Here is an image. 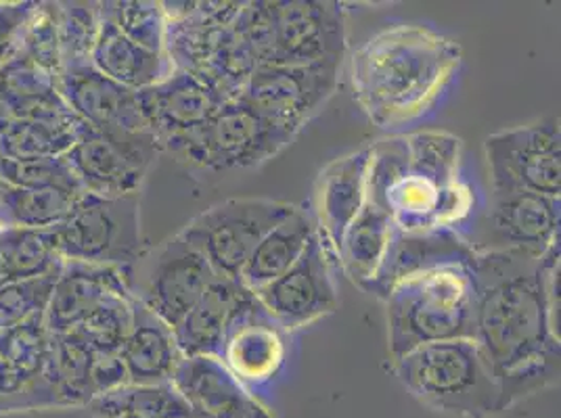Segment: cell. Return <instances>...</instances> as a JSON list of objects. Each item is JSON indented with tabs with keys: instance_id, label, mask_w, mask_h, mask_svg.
I'll return each instance as SVG.
<instances>
[{
	"instance_id": "cell-1",
	"label": "cell",
	"mask_w": 561,
	"mask_h": 418,
	"mask_svg": "<svg viewBox=\"0 0 561 418\" xmlns=\"http://www.w3.org/2000/svg\"><path fill=\"white\" fill-rule=\"evenodd\" d=\"M560 243L547 254L476 252L473 341L491 364L501 415L560 383Z\"/></svg>"
},
{
	"instance_id": "cell-2",
	"label": "cell",
	"mask_w": 561,
	"mask_h": 418,
	"mask_svg": "<svg viewBox=\"0 0 561 418\" xmlns=\"http://www.w3.org/2000/svg\"><path fill=\"white\" fill-rule=\"evenodd\" d=\"M461 63L459 43L443 32L390 25L352 53V93L377 128L397 132L438 107Z\"/></svg>"
},
{
	"instance_id": "cell-3",
	"label": "cell",
	"mask_w": 561,
	"mask_h": 418,
	"mask_svg": "<svg viewBox=\"0 0 561 418\" xmlns=\"http://www.w3.org/2000/svg\"><path fill=\"white\" fill-rule=\"evenodd\" d=\"M409 163L375 199L404 233L459 231L476 206L463 178V140L448 132L423 130L404 135Z\"/></svg>"
},
{
	"instance_id": "cell-4",
	"label": "cell",
	"mask_w": 561,
	"mask_h": 418,
	"mask_svg": "<svg viewBox=\"0 0 561 418\" xmlns=\"http://www.w3.org/2000/svg\"><path fill=\"white\" fill-rule=\"evenodd\" d=\"M243 2H164L165 48L174 70L187 71L222 101H237L257 70L237 30Z\"/></svg>"
},
{
	"instance_id": "cell-5",
	"label": "cell",
	"mask_w": 561,
	"mask_h": 418,
	"mask_svg": "<svg viewBox=\"0 0 561 418\" xmlns=\"http://www.w3.org/2000/svg\"><path fill=\"white\" fill-rule=\"evenodd\" d=\"M234 25L257 68L342 63L348 48L344 4L331 0L243 2Z\"/></svg>"
},
{
	"instance_id": "cell-6",
	"label": "cell",
	"mask_w": 561,
	"mask_h": 418,
	"mask_svg": "<svg viewBox=\"0 0 561 418\" xmlns=\"http://www.w3.org/2000/svg\"><path fill=\"white\" fill-rule=\"evenodd\" d=\"M383 302L392 360L427 344L473 339L476 291L469 266L448 264L404 277Z\"/></svg>"
},
{
	"instance_id": "cell-7",
	"label": "cell",
	"mask_w": 561,
	"mask_h": 418,
	"mask_svg": "<svg viewBox=\"0 0 561 418\" xmlns=\"http://www.w3.org/2000/svg\"><path fill=\"white\" fill-rule=\"evenodd\" d=\"M400 383L425 406L463 418L501 415L491 364L473 339L436 341L394 360Z\"/></svg>"
},
{
	"instance_id": "cell-8",
	"label": "cell",
	"mask_w": 561,
	"mask_h": 418,
	"mask_svg": "<svg viewBox=\"0 0 561 418\" xmlns=\"http://www.w3.org/2000/svg\"><path fill=\"white\" fill-rule=\"evenodd\" d=\"M64 262L126 268L140 247V195H82L70 216L50 229Z\"/></svg>"
},
{
	"instance_id": "cell-9",
	"label": "cell",
	"mask_w": 561,
	"mask_h": 418,
	"mask_svg": "<svg viewBox=\"0 0 561 418\" xmlns=\"http://www.w3.org/2000/svg\"><path fill=\"white\" fill-rule=\"evenodd\" d=\"M130 298L165 325H179L218 275L206 257L176 234L149 252H140L135 264L122 268Z\"/></svg>"
},
{
	"instance_id": "cell-10",
	"label": "cell",
	"mask_w": 561,
	"mask_h": 418,
	"mask_svg": "<svg viewBox=\"0 0 561 418\" xmlns=\"http://www.w3.org/2000/svg\"><path fill=\"white\" fill-rule=\"evenodd\" d=\"M294 209L271 199H229L195 216L179 234L206 257L218 277L239 280L262 236Z\"/></svg>"
},
{
	"instance_id": "cell-11",
	"label": "cell",
	"mask_w": 561,
	"mask_h": 418,
	"mask_svg": "<svg viewBox=\"0 0 561 418\" xmlns=\"http://www.w3.org/2000/svg\"><path fill=\"white\" fill-rule=\"evenodd\" d=\"M296 135L260 116L241 101H229L179 149L176 158L211 172L256 167L280 153Z\"/></svg>"
},
{
	"instance_id": "cell-12",
	"label": "cell",
	"mask_w": 561,
	"mask_h": 418,
	"mask_svg": "<svg viewBox=\"0 0 561 418\" xmlns=\"http://www.w3.org/2000/svg\"><path fill=\"white\" fill-rule=\"evenodd\" d=\"M491 190H528L561 197L560 119L507 128L484 142Z\"/></svg>"
},
{
	"instance_id": "cell-13",
	"label": "cell",
	"mask_w": 561,
	"mask_h": 418,
	"mask_svg": "<svg viewBox=\"0 0 561 418\" xmlns=\"http://www.w3.org/2000/svg\"><path fill=\"white\" fill-rule=\"evenodd\" d=\"M560 199L528 190H491L468 239L473 252L547 254L560 243Z\"/></svg>"
},
{
	"instance_id": "cell-14",
	"label": "cell",
	"mask_w": 561,
	"mask_h": 418,
	"mask_svg": "<svg viewBox=\"0 0 561 418\" xmlns=\"http://www.w3.org/2000/svg\"><path fill=\"white\" fill-rule=\"evenodd\" d=\"M340 66H260L237 101L298 137L335 93Z\"/></svg>"
},
{
	"instance_id": "cell-15",
	"label": "cell",
	"mask_w": 561,
	"mask_h": 418,
	"mask_svg": "<svg viewBox=\"0 0 561 418\" xmlns=\"http://www.w3.org/2000/svg\"><path fill=\"white\" fill-rule=\"evenodd\" d=\"M158 153L160 147L153 135L112 137L82 121L76 142L64 158L84 193L96 197H128L140 195V186Z\"/></svg>"
},
{
	"instance_id": "cell-16",
	"label": "cell",
	"mask_w": 561,
	"mask_h": 418,
	"mask_svg": "<svg viewBox=\"0 0 561 418\" xmlns=\"http://www.w3.org/2000/svg\"><path fill=\"white\" fill-rule=\"evenodd\" d=\"M328 252L325 241L317 234L283 277L254 293L257 303L285 333L300 330L337 310L340 300Z\"/></svg>"
},
{
	"instance_id": "cell-17",
	"label": "cell",
	"mask_w": 561,
	"mask_h": 418,
	"mask_svg": "<svg viewBox=\"0 0 561 418\" xmlns=\"http://www.w3.org/2000/svg\"><path fill=\"white\" fill-rule=\"evenodd\" d=\"M48 349L45 312L0 333V413L59 406L57 392L45 374Z\"/></svg>"
},
{
	"instance_id": "cell-18",
	"label": "cell",
	"mask_w": 561,
	"mask_h": 418,
	"mask_svg": "<svg viewBox=\"0 0 561 418\" xmlns=\"http://www.w3.org/2000/svg\"><path fill=\"white\" fill-rule=\"evenodd\" d=\"M137 101L160 151L174 155L227 103L195 76L181 70L139 91Z\"/></svg>"
},
{
	"instance_id": "cell-19",
	"label": "cell",
	"mask_w": 561,
	"mask_h": 418,
	"mask_svg": "<svg viewBox=\"0 0 561 418\" xmlns=\"http://www.w3.org/2000/svg\"><path fill=\"white\" fill-rule=\"evenodd\" d=\"M57 91L76 116L103 135H151L137 93L105 78L91 63L59 71Z\"/></svg>"
},
{
	"instance_id": "cell-20",
	"label": "cell",
	"mask_w": 561,
	"mask_h": 418,
	"mask_svg": "<svg viewBox=\"0 0 561 418\" xmlns=\"http://www.w3.org/2000/svg\"><path fill=\"white\" fill-rule=\"evenodd\" d=\"M191 418H275L220 358H183L170 379Z\"/></svg>"
},
{
	"instance_id": "cell-21",
	"label": "cell",
	"mask_w": 561,
	"mask_h": 418,
	"mask_svg": "<svg viewBox=\"0 0 561 418\" xmlns=\"http://www.w3.org/2000/svg\"><path fill=\"white\" fill-rule=\"evenodd\" d=\"M285 335L254 295L229 326L218 358L245 387L266 385L285 364Z\"/></svg>"
},
{
	"instance_id": "cell-22",
	"label": "cell",
	"mask_w": 561,
	"mask_h": 418,
	"mask_svg": "<svg viewBox=\"0 0 561 418\" xmlns=\"http://www.w3.org/2000/svg\"><path fill=\"white\" fill-rule=\"evenodd\" d=\"M473 249L468 239L459 231H427V233H404L394 224L390 247L374 282L365 293L377 300H386L388 291L398 280L423 270H432L448 264L469 266Z\"/></svg>"
},
{
	"instance_id": "cell-23",
	"label": "cell",
	"mask_w": 561,
	"mask_h": 418,
	"mask_svg": "<svg viewBox=\"0 0 561 418\" xmlns=\"http://www.w3.org/2000/svg\"><path fill=\"white\" fill-rule=\"evenodd\" d=\"M369 147L328 163L314 186L317 229L325 245L337 249L352 220L367 204Z\"/></svg>"
},
{
	"instance_id": "cell-24",
	"label": "cell",
	"mask_w": 561,
	"mask_h": 418,
	"mask_svg": "<svg viewBox=\"0 0 561 418\" xmlns=\"http://www.w3.org/2000/svg\"><path fill=\"white\" fill-rule=\"evenodd\" d=\"M112 295H130L122 268L64 262L45 310L48 333L59 335L73 330Z\"/></svg>"
},
{
	"instance_id": "cell-25",
	"label": "cell",
	"mask_w": 561,
	"mask_h": 418,
	"mask_svg": "<svg viewBox=\"0 0 561 418\" xmlns=\"http://www.w3.org/2000/svg\"><path fill=\"white\" fill-rule=\"evenodd\" d=\"M252 300L254 293L248 291L239 280L222 277L214 280L202 300L174 326V339L183 358H218L229 326Z\"/></svg>"
},
{
	"instance_id": "cell-26",
	"label": "cell",
	"mask_w": 561,
	"mask_h": 418,
	"mask_svg": "<svg viewBox=\"0 0 561 418\" xmlns=\"http://www.w3.org/2000/svg\"><path fill=\"white\" fill-rule=\"evenodd\" d=\"M122 360L130 385L170 383L183 353L176 346L174 328L133 300V326L122 346Z\"/></svg>"
},
{
	"instance_id": "cell-27",
	"label": "cell",
	"mask_w": 561,
	"mask_h": 418,
	"mask_svg": "<svg viewBox=\"0 0 561 418\" xmlns=\"http://www.w3.org/2000/svg\"><path fill=\"white\" fill-rule=\"evenodd\" d=\"M91 66L105 78L139 93L168 78L174 66L165 53H153L126 38L116 25L99 13Z\"/></svg>"
},
{
	"instance_id": "cell-28",
	"label": "cell",
	"mask_w": 561,
	"mask_h": 418,
	"mask_svg": "<svg viewBox=\"0 0 561 418\" xmlns=\"http://www.w3.org/2000/svg\"><path fill=\"white\" fill-rule=\"evenodd\" d=\"M317 234V222L305 209H294L283 222L262 236L252 256L248 257L239 282L252 293L271 285L302 257Z\"/></svg>"
},
{
	"instance_id": "cell-29",
	"label": "cell",
	"mask_w": 561,
	"mask_h": 418,
	"mask_svg": "<svg viewBox=\"0 0 561 418\" xmlns=\"http://www.w3.org/2000/svg\"><path fill=\"white\" fill-rule=\"evenodd\" d=\"M392 233H394L392 218L386 211L375 208L369 201L346 229L335 249V256L340 259L342 272L358 289L365 291L374 282L388 254Z\"/></svg>"
},
{
	"instance_id": "cell-30",
	"label": "cell",
	"mask_w": 561,
	"mask_h": 418,
	"mask_svg": "<svg viewBox=\"0 0 561 418\" xmlns=\"http://www.w3.org/2000/svg\"><path fill=\"white\" fill-rule=\"evenodd\" d=\"M78 126H48L41 121L18 119L0 103V158L4 160H45L64 158L76 142Z\"/></svg>"
},
{
	"instance_id": "cell-31",
	"label": "cell",
	"mask_w": 561,
	"mask_h": 418,
	"mask_svg": "<svg viewBox=\"0 0 561 418\" xmlns=\"http://www.w3.org/2000/svg\"><path fill=\"white\" fill-rule=\"evenodd\" d=\"M0 259L4 282L53 277L64 268L50 229H0Z\"/></svg>"
},
{
	"instance_id": "cell-32",
	"label": "cell",
	"mask_w": 561,
	"mask_h": 418,
	"mask_svg": "<svg viewBox=\"0 0 561 418\" xmlns=\"http://www.w3.org/2000/svg\"><path fill=\"white\" fill-rule=\"evenodd\" d=\"M82 195L55 188H0V229H53L71 213Z\"/></svg>"
},
{
	"instance_id": "cell-33",
	"label": "cell",
	"mask_w": 561,
	"mask_h": 418,
	"mask_svg": "<svg viewBox=\"0 0 561 418\" xmlns=\"http://www.w3.org/2000/svg\"><path fill=\"white\" fill-rule=\"evenodd\" d=\"M89 408L99 418H191L187 404L172 383L126 385L94 397Z\"/></svg>"
},
{
	"instance_id": "cell-34",
	"label": "cell",
	"mask_w": 561,
	"mask_h": 418,
	"mask_svg": "<svg viewBox=\"0 0 561 418\" xmlns=\"http://www.w3.org/2000/svg\"><path fill=\"white\" fill-rule=\"evenodd\" d=\"M99 13L139 47L153 53H164L165 24H168L164 2H151V0L99 2Z\"/></svg>"
},
{
	"instance_id": "cell-35",
	"label": "cell",
	"mask_w": 561,
	"mask_h": 418,
	"mask_svg": "<svg viewBox=\"0 0 561 418\" xmlns=\"http://www.w3.org/2000/svg\"><path fill=\"white\" fill-rule=\"evenodd\" d=\"M99 32V2H57L61 70L91 63Z\"/></svg>"
},
{
	"instance_id": "cell-36",
	"label": "cell",
	"mask_w": 561,
	"mask_h": 418,
	"mask_svg": "<svg viewBox=\"0 0 561 418\" xmlns=\"http://www.w3.org/2000/svg\"><path fill=\"white\" fill-rule=\"evenodd\" d=\"M133 326V298L130 295H112L76 326V333L93 353H116ZM70 333V330H68Z\"/></svg>"
},
{
	"instance_id": "cell-37",
	"label": "cell",
	"mask_w": 561,
	"mask_h": 418,
	"mask_svg": "<svg viewBox=\"0 0 561 418\" xmlns=\"http://www.w3.org/2000/svg\"><path fill=\"white\" fill-rule=\"evenodd\" d=\"M0 181L4 185L18 188H55L71 195H87L80 181L66 158H45V160H4L0 158Z\"/></svg>"
},
{
	"instance_id": "cell-38",
	"label": "cell",
	"mask_w": 561,
	"mask_h": 418,
	"mask_svg": "<svg viewBox=\"0 0 561 418\" xmlns=\"http://www.w3.org/2000/svg\"><path fill=\"white\" fill-rule=\"evenodd\" d=\"M20 57L59 76L61 53L57 34V2H34L25 22Z\"/></svg>"
},
{
	"instance_id": "cell-39",
	"label": "cell",
	"mask_w": 561,
	"mask_h": 418,
	"mask_svg": "<svg viewBox=\"0 0 561 418\" xmlns=\"http://www.w3.org/2000/svg\"><path fill=\"white\" fill-rule=\"evenodd\" d=\"M59 275L32 280H7L0 285V333L20 325L27 316L47 310L53 285Z\"/></svg>"
},
{
	"instance_id": "cell-40",
	"label": "cell",
	"mask_w": 561,
	"mask_h": 418,
	"mask_svg": "<svg viewBox=\"0 0 561 418\" xmlns=\"http://www.w3.org/2000/svg\"><path fill=\"white\" fill-rule=\"evenodd\" d=\"M34 2H0V68L20 57L25 22Z\"/></svg>"
},
{
	"instance_id": "cell-41",
	"label": "cell",
	"mask_w": 561,
	"mask_h": 418,
	"mask_svg": "<svg viewBox=\"0 0 561 418\" xmlns=\"http://www.w3.org/2000/svg\"><path fill=\"white\" fill-rule=\"evenodd\" d=\"M130 385V376L126 371V364L122 360V353H93L91 364V390L93 399L99 395L112 394Z\"/></svg>"
},
{
	"instance_id": "cell-42",
	"label": "cell",
	"mask_w": 561,
	"mask_h": 418,
	"mask_svg": "<svg viewBox=\"0 0 561 418\" xmlns=\"http://www.w3.org/2000/svg\"><path fill=\"white\" fill-rule=\"evenodd\" d=\"M4 282V268H2V259H0V285Z\"/></svg>"
}]
</instances>
